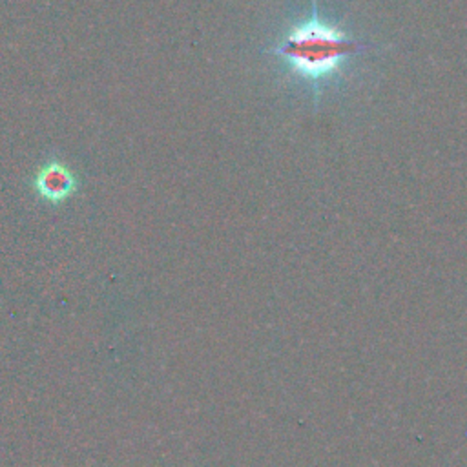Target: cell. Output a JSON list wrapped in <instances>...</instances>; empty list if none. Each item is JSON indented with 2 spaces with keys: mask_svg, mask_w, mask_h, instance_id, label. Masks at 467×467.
Wrapping results in <instances>:
<instances>
[{
  "mask_svg": "<svg viewBox=\"0 0 467 467\" xmlns=\"http://www.w3.org/2000/svg\"><path fill=\"white\" fill-rule=\"evenodd\" d=\"M33 184L36 193L44 201L58 204L75 192L77 181H75V175L69 171V168H66L57 159H53L38 170Z\"/></svg>",
  "mask_w": 467,
  "mask_h": 467,
  "instance_id": "7a4b0ae2",
  "label": "cell"
},
{
  "mask_svg": "<svg viewBox=\"0 0 467 467\" xmlns=\"http://www.w3.org/2000/svg\"><path fill=\"white\" fill-rule=\"evenodd\" d=\"M370 44L347 36L339 27L319 18L312 0L310 18L294 26L272 53L288 60L290 71L305 82L317 86L341 71L348 57L368 49Z\"/></svg>",
  "mask_w": 467,
  "mask_h": 467,
  "instance_id": "6da1fadb",
  "label": "cell"
}]
</instances>
